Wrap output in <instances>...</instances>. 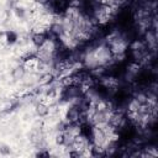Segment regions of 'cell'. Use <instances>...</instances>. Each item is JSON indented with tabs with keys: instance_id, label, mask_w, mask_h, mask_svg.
<instances>
[{
	"instance_id": "52a82bcc",
	"label": "cell",
	"mask_w": 158,
	"mask_h": 158,
	"mask_svg": "<svg viewBox=\"0 0 158 158\" xmlns=\"http://www.w3.org/2000/svg\"><path fill=\"white\" fill-rule=\"evenodd\" d=\"M10 152H11V148L7 144H0V154L6 156V154H10Z\"/></svg>"
},
{
	"instance_id": "6da1fadb",
	"label": "cell",
	"mask_w": 158,
	"mask_h": 158,
	"mask_svg": "<svg viewBox=\"0 0 158 158\" xmlns=\"http://www.w3.org/2000/svg\"><path fill=\"white\" fill-rule=\"evenodd\" d=\"M80 114H81V110L78 106L68 104L64 111V115H63V120H65L68 123H79Z\"/></svg>"
},
{
	"instance_id": "277c9868",
	"label": "cell",
	"mask_w": 158,
	"mask_h": 158,
	"mask_svg": "<svg viewBox=\"0 0 158 158\" xmlns=\"http://www.w3.org/2000/svg\"><path fill=\"white\" fill-rule=\"evenodd\" d=\"M33 111L40 118H44V117H47L49 115V106L43 104L42 101H37L33 105Z\"/></svg>"
},
{
	"instance_id": "5b68a950",
	"label": "cell",
	"mask_w": 158,
	"mask_h": 158,
	"mask_svg": "<svg viewBox=\"0 0 158 158\" xmlns=\"http://www.w3.org/2000/svg\"><path fill=\"white\" fill-rule=\"evenodd\" d=\"M25 75H26V70L22 67V64H19V65L14 67L10 70V77H11V79L14 81H22V79H23Z\"/></svg>"
},
{
	"instance_id": "8992f818",
	"label": "cell",
	"mask_w": 158,
	"mask_h": 158,
	"mask_svg": "<svg viewBox=\"0 0 158 158\" xmlns=\"http://www.w3.org/2000/svg\"><path fill=\"white\" fill-rule=\"evenodd\" d=\"M47 40V33H41V32H31L30 35V41L35 47H40L44 41Z\"/></svg>"
},
{
	"instance_id": "7a4b0ae2",
	"label": "cell",
	"mask_w": 158,
	"mask_h": 158,
	"mask_svg": "<svg viewBox=\"0 0 158 158\" xmlns=\"http://www.w3.org/2000/svg\"><path fill=\"white\" fill-rule=\"evenodd\" d=\"M89 139L93 144H98V146H104L106 142V135L105 132L95 125H91L90 128V133H89Z\"/></svg>"
},
{
	"instance_id": "ba28073f",
	"label": "cell",
	"mask_w": 158,
	"mask_h": 158,
	"mask_svg": "<svg viewBox=\"0 0 158 158\" xmlns=\"http://www.w3.org/2000/svg\"><path fill=\"white\" fill-rule=\"evenodd\" d=\"M1 78H2V77H1V74H0V81H1Z\"/></svg>"
},
{
	"instance_id": "3957f363",
	"label": "cell",
	"mask_w": 158,
	"mask_h": 158,
	"mask_svg": "<svg viewBox=\"0 0 158 158\" xmlns=\"http://www.w3.org/2000/svg\"><path fill=\"white\" fill-rule=\"evenodd\" d=\"M21 64H22V67L25 68L26 73H37L38 67H40V64H41V60H40L36 56H30V57L22 59Z\"/></svg>"
}]
</instances>
